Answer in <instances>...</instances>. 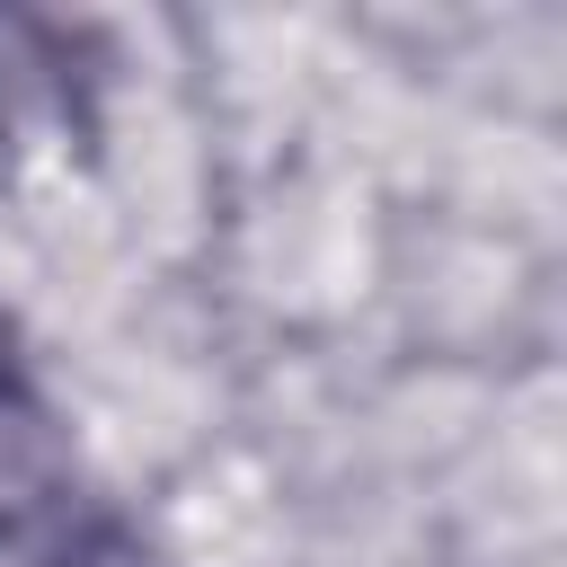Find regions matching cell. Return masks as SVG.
Returning a JSON list of instances; mask_svg holds the SVG:
<instances>
[{"label":"cell","mask_w":567,"mask_h":567,"mask_svg":"<svg viewBox=\"0 0 567 567\" xmlns=\"http://www.w3.org/2000/svg\"><path fill=\"white\" fill-rule=\"evenodd\" d=\"M44 567H159V549H151L124 514H97V523H80Z\"/></svg>","instance_id":"7a4b0ae2"},{"label":"cell","mask_w":567,"mask_h":567,"mask_svg":"<svg viewBox=\"0 0 567 567\" xmlns=\"http://www.w3.org/2000/svg\"><path fill=\"white\" fill-rule=\"evenodd\" d=\"M62 478H71L62 416H53L44 381L27 372L18 319L0 310V540H18L27 523H44V505L62 496Z\"/></svg>","instance_id":"6da1fadb"}]
</instances>
